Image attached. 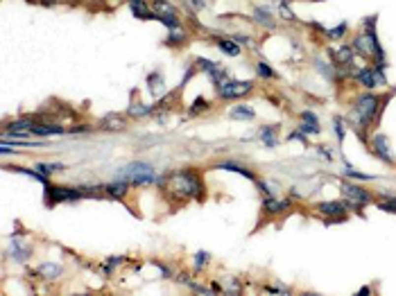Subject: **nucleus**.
<instances>
[{"label": "nucleus", "instance_id": "nucleus-1", "mask_svg": "<svg viewBox=\"0 0 396 296\" xmlns=\"http://www.w3.org/2000/svg\"><path fill=\"white\" fill-rule=\"evenodd\" d=\"M170 185L177 192V197H186V199H199V197H204V179L195 170L174 172L172 179H170Z\"/></svg>", "mask_w": 396, "mask_h": 296}, {"label": "nucleus", "instance_id": "nucleus-2", "mask_svg": "<svg viewBox=\"0 0 396 296\" xmlns=\"http://www.w3.org/2000/svg\"><path fill=\"white\" fill-rule=\"evenodd\" d=\"M378 106H380V100L376 95H371V93L360 95L356 100V104H353V118H356V122L360 124V127H367L376 118V113H378Z\"/></svg>", "mask_w": 396, "mask_h": 296}, {"label": "nucleus", "instance_id": "nucleus-3", "mask_svg": "<svg viewBox=\"0 0 396 296\" xmlns=\"http://www.w3.org/2000/svg\"><path fill=\"white\" fill-rule=\"evenodd\" d=\"M120 177L127 181H134L136 185H147L152 181H157V174H154L150 163H129L127 168L120 170Z\"/></svg>", "mask_w": 396, "mask_h": 296}, {"label": "nucleus", "instance_id": "nucleus-4", "mask_svg": "<svg viewBox=\"0 0 396 296\" xmlns=\"http://www.w3.org/2000/svg\"><path fill=\"white\" fill-rule=\"evenodd\" d=\"M251 89H254V84L251 82H227L224 86H220V93L218 95L222 97V100H238V97H245L247 93H251Z\"/></svg>", "mask_w": 396, "mask_h": 296}, {"label": "nucleus", "instance_id": "nucleus-5", "mask_svg": "<svg viewBox=\"0 0 396 296\" xmlns=\"http://www.w3.org/2000/svg\"><path fill=\"white\" fill-rule=\"evenodd\" d=\"M45 197H48V201H52V204H59V201H79L82 199V190H75V188H59V185H48L45 188Z\"/></svg>", "mask_w": 396, "mask_h": 296}, {"label": "nucleus", "instance_id": "nucleus-6", "mask_svg": "<svg viewBox=\"0 0 396 296\" xmlns=\"http://www.w3.org/2000/svg\"><path fill=\"white\" fill-rule=\"evenodd\" d=\"M342 192H344L346 201L351 204H369L371 201V192H367L360 185H351V183H342Z\"/></svg>", "mask_w": 396, "mask_h": 296}, {"label": "nucleus", "instance_id": "nucleus-7", "mask_svg": "<svg viewBox=\"0 0 396 296\" xmlns=\"http://www.w3.org/2000/svg\"><path fill=\"white\" fill-rule=\"evenodd\" d=\"M371 145H374L376 156H378L380 161L392 163V154H390V140H387L385 136H383V134L374 136V140H371Z\"/></svg>", "mask_w": 396, "mask_h": 296}, {"label": "nucleus", "instance_id": "nucleus-8", "mask_svg": "<svg viewBox=\"0 0 396 296\" xmlns=\"http://www.w3.org/2000/svg\"><path fill=\"white\" fill-rule=\"evenodd\" d=\"M129 9L134 11V16L140 21H157V14L150 11V7L145 5V0H129Z\"/></svg>", "mask_w": 396, "mask_h": 296}, {"label": "nucleus", "instance_id": "nucleus-9", "mask_svg": "<svg viewBox=\"0 0 396 296\" xmlns=\"http://www.w3.org/2000/svg\"><path fill=\"white\" fill-rule=\"evenodd\" d=\"M263 208L267 212H272V215H276V212H283L290 208V199H276V197L267 195L263 199Z\"/></svg>", "mask_w": 396, "mask_h": 296}, {"label": "nucleus", "instance_id": "nucleus-10", "mask_svg": "<svg viewBox=\"0 0 396 296\" xmlns=\"http://www.w3.org/2000/svg\"><path fill=\"white\" fill-rule=\"evenodd\" d=\"M319 212H324V215H330V217H344L346 212V204H342V201H324V204H319L317 206Z\"/></svg>", "mask_w": 396, "mask_h": 296}, {"label": "nucleus", "instance_id": "nucleus-11", "mask_svg": "<svg viewBox=\"0 0 396 296\" xmlns=\"http://www.w3.org/2000/svg\"><path fill=\"white\" fill-rule=\"evenodd\" d=\"M353 48L363 57H374V45H371V41H369V36L364 32L358 34L356 39H353Z\"/></svg>", "mask_w": 396, "mask_h": 296}, {"label": "nucleus", "instance_id": "nucleus-12", "mask_svg": "<svg viewBox=\"0 0 396 296\" xmlns=\"http://www.w3.org/2000/svg\"><path fill=\"white\" fill-rule=\"evenodd\" d=\"M303 124L299 129H301L303 134H313V136H317L319 134V122H317V118H315V113H310V111H303Z\"/></svg>", "mask_w": 396, "mask_h": 296}, {"label": "nucleus", "instance_id": "nucleus-13", "mask_svg": "<svg viewBox=\"0 0 396 296\" xmlns=\"http://www.w3.org/2000/svg\"><path fill=\"white\" fill-rule=\"evenodd\" d=\"M32 134H36V136H59V134H66V129L57 127V124H34Z\"/></svg>", "mask_w": 396, "mask_h": 296}, {"label": "nucleus", "instance_id": "nucleus-14", "mask_svg": "<svg viewBox=\"0 0 396 296\" xmlns=\"http://www.w3.org/2000/svg\"><path fill=\"white\" fill-rule=\"evenodd\" d=\"M152 11H154L157 16H174V14H177V9H174L170 2H165V0H154V2H152Z\"/></svg>", "mask_w": 396, "mask_h": 296}, {"label": "nucleus", "instance_id": "nucleus-15", "mask_svg": "<svg viewBox=\"0 0 396 296\" xmlns=\"http://www.w3.org/2000/svg\"><path fill=\"white\" fill-rule=\"evenodd\" d=\"M261 140H263V145H267V147H276V145H279V138H276V127H263L261 129Z\"/></svg>", "mask_w": 396, "mask_h": 296}, {"label": "nucleus", "instance_id": "nucleus-16", "mask_svg": "<svg viewBox=\"0 0 396 296\" xmlns=\"http://www.w3.org/2000/svg\"><path fill=\"white\" fill-rule=\"evenodd\" d=\"M218 170H227V172H238V174H242V177H247V179H254V172H251V170L240 168V165H235L233 161L218 163Z\"/></svg>", "mask_w": 396, "mask_h": 296}, {"label": "nucleus", "instance_id": "nucleus-17", "mask_svg": "<svg viewBox=\"0 0 396 296\" xmlns=\"http://www.w3.org/2000/svg\"><path fill=\"white\" fill-rule=\"evenodd\" d=\"M127 190H129V185L125 183V181H116V183L106 185V192H109L113 199H123V197L127 195Z\"/></svg>", "mask_w": 396, "mask_h": 296}, {"label": "nucleus", "instance_id": "nucleus-18", "mask_svg": "<svg viewBox=\"0 0 396 296\" xmlns=\"http://www.w3.org/2000/svg\"><path fill=\"white\" fill-rule=\"evenodd\" d=\"M36 122H32V120H14V122L7 124V131H18V134H28V131H32V127Z\"/></svg>", "mask_w": 396, "mask_h": 296}, {"label": "nucleus", "instance_id": "nucleus-19", "mask_svg": "<svg viewBox=\"0 0 396 296\" xmlns=\"http://www.w3.org/2000/svg\"><path fill=\"white\" fill-rule=\"evenodd\" d=\"M254 116H256L254 109H251V106H245V104L233 106V109H231V118H235V120H251Z\"/></svg>", "mask_w": 396, "mask_h": 296}, {"label": "nucleus", "instance_id": "nucleus-20", "mask_svg": "<svg viewBox=\"0 0 396 296\" xmlns=\"http://www.w3.org/2000/svg\"><path fill=\"white\" fill-rule=\"evenodd\" d=\"M358 79H360V84H363V86H367V89H374V86H376L374 68H363V70L358 73Z\"/></svg>", "mask_w": 396, "mask_h": 296}, {"label": "nucleus", "instance_id": "nucleus-21", "mask_svg": "<svg viewBox=\"0 0 396 296\" xmlns=\"http://www.w3.org/2000/svg\"><path fill=\"white\" fill-rule=\"evenodd\" d=\"M147 84H150L154 95H163V77L159 73H152L150 77H147Z\"/></svg>", "mask_w": 396, "mask_h": 296}, {"label": "nucleus", "instance_id": "nucleus-22", "mask_svg": "<svg viewBox=\"0 0 396 296\" xmlns=\"http://www.w3.org/2000/svg\"><path fill=\"white\" fill-rule=\"evenodd\" d=\"M102 127L111 129V131H118V129L125 127V120L120 116H109V118H104V120H102Z\"/></svg>", "mask_w": 396, "mask_h": 296}, {"label": "nucleus", "instance_id": "nucleus-23", "mask_svg": "<svg viewBox=\"0 0 396 296\" xmlns=\"http://www.w3.org/2000/svg\"><path fill=\"white\" fill-rule=\"evenodd\" d=\"M220 50L227 52V55H231V57H235V55H240V45L235 43L233 39H231V41L222 39V41H220Z\"/></svg>", "mask_w": 396, "mask_h": 296}, {"label": "nucleus", "instance_id": "nucleus-24", "mask_svg": "<svg viewBox=\"0 0 396 296\" xmlns=\"http://www.w3.org/2000/svg\"><path fill=\"white\" fill-rule=\"evenodd\" d=\"M335 59H337L340 63H351L353 61V50L349 48V45H342L340 50L335 52Z\"/></svg>", "mask_w": 396, "mask_h": 296}, {"label": "nucleus", "instance_id": "nucleus-25", "mask_svg": "<svg viewBox=\"0 0 396 296\" xmlns=\"http://www.w3.org/2000/svg\"><path fill=\"white\" fill-rule=\"evenodd\" d=\"M254 16H256V21L261 23V25H265V28H274V21H272V16H269L267 9H256L254 11Z\"/></svg>", "mask_w": 396, "mask_h": 296}, {"label": "nucleus", "instance_id": "nucleus-26", "mask_svg": "<svg viewBox=\"0 0 396 296\" xmlns=\"http://www.w3.org/2000/svg\"><path fill=\"white\" fill-rule=\"evenodd\" d=\"M39 271L45 276V278H57V276L62 274V267H59V265H43Z\"/></svg>", "mask_w": 396, "mask_h": 296}, {"label": "nucleus", "instance_id": "nucleus-27", "mask_svg": "<svg viewBox=\"0 0 396 296\" xmlns=\"http://www.w3.org/2000/svg\"><path fill=\"white\" fill-rule=\"evenodd\" d=\"M152 113V106H145V104H136L129 109V116H134V118H140V116H150Z\"/></svg>", "mask_w": 396, "mask_h": 296}, {"label": "nucleus", "instance_id": "nucleus-28", "mask_svg": "<svg viewBox=\"0 0 396 296\" xmlns=\"http://www.w3.org/2000/svg\"><path fill=\"white\" fill-rule=\"evenodd\" d=\"M380 210H385V212H392V215H396V197H387L385 201H380L378 204Z\"/></svg>", "mask_w": 396, "mask_h": 296}, {"label": "nucleus", "instance_id": "nucleus-29", "mask_svg": "<svg viewBox=\"0 0 396 296\" xmlns=\"http://www.w3.org/2000/svg\"><path fill=\"white\" fill-rule=\"evenodd\" d=\"M184 41H186V32L181 30V25L170 30V43H184Z\"/></svg>", "mask_w": 396, "mask_h": 296}, {"label": "nucleus", "instance_id": "nucleus-30", "mask_svg": "<svg viewBox=\"0 0 396 296\" xmlns=\"http://www.w3.org/2000/svg\"><path fill=\"white\" fill-rule=\"evenodd\" d=\"M206 263H208V253L206 251H199L195 256V271H201V269L206 267Z\"/></svg>", "mask_w": 396, "mask_h": 296}, {"label": "nucleus", "instance_id": "nucleus-31", "mask_svg": "<svg viewBox=\"0 0 396 296\" xmlns=\"http://www.w3.org/2000/svg\"><path fill=\"white\" fill-rule=\"evenodd\" d=\"M36 170H39L41 174H52V172H57V170H64V165H45V163H36Z\"/></svg>", "mask_w": 396, "mask_h": 296}, {"label": "nucleus", "instance_id": "nucleus-32", "mask_svg": "<svg viewBox=\"0 0 396 296\" xmlns=\"http://www.w3.org/2000/svg\"><path fill=\"white\" fill-rule=\"evenodd\" d=\"M344 32H346V23H340L337 28H333L329 32V39H342V36H344Z\"/></svg>", "mask_w": 396, "mask_h": 296}, {"label": "nucleus", "instance_id": "nucleus-33", "mask_svg": "<svg viewBox=\"0 0 396 296\" xmlns=\"http://www.w3.org/2000/svg\"><path fill=\"white\" fill-rule=\"evenodd\" d=\"M258 75H261V77H276V73H274L267 63H258Z\"/></svg>", "mask_w": 396, "mask_h": 296}, {"label": "nucleus", "instance_id": "nucleus-34", "mask_svg": "<svg viewBox=\"0 0 396 296\" xmlns=\"http://www.w3.org/2000/svg\"><path fill=\"white\" fill-rule=\"evenodd\" d=\"M333 124H335V134H337V138H344V122H342L340 118H335L333 120Z\"/></svg>", "mask_w": 396, "mask_h": 296}, {"label": "nucleus", "instance_id": "nucleus-35", "mask_svg": "<svg viewBox=\"0 0 396 296\" xmlns=\"http://www.w3.org/2000/svg\"><path fill=\"white\" fill-rule=\"evenodd\" d=\"M224 292H229V294H240V285L235 283V280H229V283H227V290H224Z\"/></svg>", "mask_w": 396, "mask_h": 296}, {"label": "nucleus", "instance_id": "nucleus-36", "mask_svg": "<svg viewBox=\"0 0 396 296\" xmlns=\"http://www.w3.org/2000/svg\"><path fill=\"white\" fill-rule=\"evenodd\" d=\"M346 174L349 177H353V179H374L371 174H363V172H353V170H346Z\"/></svg>", "mask_w": 396, "mask_h": 296}, {"label": "nucleus", "instance_id": "nucleus-37", "mask_svg": "<svg viewBox=\"0 0 396 296\" xmlns=\"http://www.w3.org/2000/svg\"><path fill=\"white\" fill-rule=\"evenodd\" d=\"M267 294H290V290L288 287H267Z\"/></svg>", "mask_w": 396, "mask_h": 296}, {"label": "nucleus", "instance_id": "nucleus-38", "mask_svg": "<svg viewBox=\"0 0 396 296\" xmlns=\"http://www.w3.org/2000/svg\"><path fill=\"white\" fill-rule=\"evenodd\" d=\"M281 14H283V16L288 18V21H292V18H295V14H292V11L288 9V7H285V2H281Z\"/></svg>", "mask_w": 396, "mask_h": 296}, {"label": "nucleus", "instance_id": "nucleus-39", "mask_svg": "<svg viewBox=\"0 0 396 296\" xmlns=\"http://www.w3.org/2000/svg\"><path fill=\"white\" fill-rule=\"evenodd\" d=\"M231 39H233L235 43H251V41L247 39V36H242V34H233V36H231Z\"/></svg>", "mask_w": 396, "mask_h": 296}, {"label": "nucleus", "instance_id": "nucleus-40", "mask_svg": "<svg viewBox=\"0 0 396 296\" xmlns=\"http://www.w3.org/2000/svg\"><path fill=\"white\" fill-rule=\"evenodd\" d=\"M204 106H206V102H204V100H197L195 104H193V111H204Z\"/></svg>", "mask_w": 396, "mask_h": 296}, {"label": "nucleus", "instance_id": "nucleus-41", "mask_svg": "<svg viewBox=\"0 0 396 296\" xmlns=\"http://www.w3.org/2000/svg\"><path fill=\"white\" fill-rule=\"evenodd\" d=\"M190 2H193L197 9H201V7H204V0H190Z\"/></svg>", "mask_w": 396, "mask_h": 296}, {"label": "nucleus", "instance_id": "nucleus-42", "mask_svg": "<svg viewBox=\"0 0 396 296\" xmlns=\"http://www.w3.org/2000/svg\"><path fill=\"white\" fill-rule=\"evenodd\" d=\"M43 2H45V5H52V2H55V0H43Z\"/></svg>", "mask_w": 396, "mask_h": 296}]
</instances>
